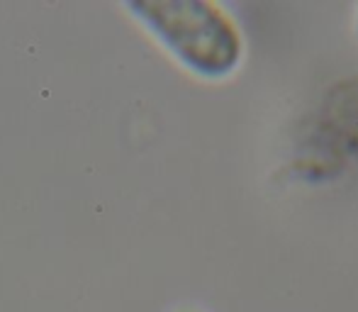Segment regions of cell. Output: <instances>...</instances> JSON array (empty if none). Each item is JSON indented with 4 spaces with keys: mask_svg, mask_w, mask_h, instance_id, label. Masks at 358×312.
Segmentation results:
<instances>
[{
    "mask_svg": "<svg viewBox=\"0 0 358 312\" xmlns=\"http://www.w3.org/2000/svg\"><path fill=\"white\" fill-rule=\"evenodd\" d=\"M124 8L188 71L205 80L229 78L244 59V34L210 0H129Z\"/></svg>",
    "mask_w": 358,
    "mask_h": 312,
    "instance_id": "cell-1",
    "label": "cell"
},
{
    "mask_svg": "<svg viewBox=\"0 0 358 312\" xmlns=\"http://www.w3.org/2000/svg\"><path fill=\"white\" fill-rule=\"evenodd\" d=\"M356 32H358V10H356Z\"/></svg>",
    "mask_w": 358,
    "mask_h": 312,
    "instance_id": "cell-2",
    "label": "cell"
}]
</instances>
